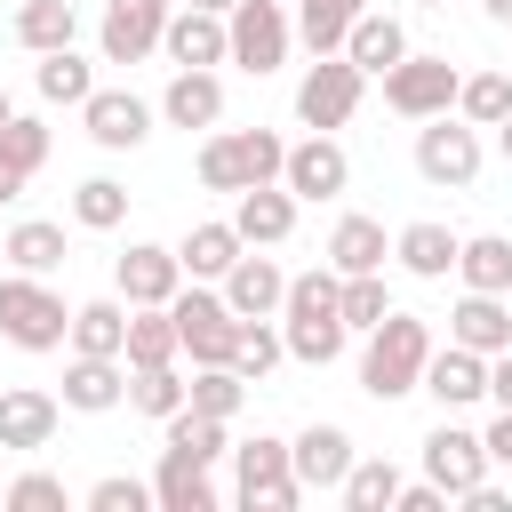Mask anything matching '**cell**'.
<instances>
[{"mask_svg":"<svg viewBox=\"0 0 512 512\" xmlns=\"http://www.w3.org/2000/svg\"><path fill=\"white\" fill-rule=\"evenodd\" d=\"M280 336H288V360H304V368H328V360L352 344V328H344V272H336V264L288 272Z\"/></svg>","mask_w":512,"mask_h":512,"instance_id":"obj_1","label":"cell"},{"mask_svg":"<svg viewBox=\"0 0 512 512\" xmlns=\"http://www.w3.org/2000/svg\"><path fill=\"white\" fill-rule=\"evenodd\" d=\"M432 344H440V336H432V320L392 304V312L368 328V344H360V392H368V400H384V408H392V400H408V392H424V360H432Z\"/></svg>","mask_w":512,"mask_h":512,"instance_id":"obj_2","label":"cell"},{"mask_svg":"<svg viewBox=\"0 0 512 512\" xmlns=\"http://www.w3.org/2000/svg\"><path fill=\"white\" fill-rule=\"evenodd\" d=\"M288 168V136L280 128H208L200 136V160L192 176L208 192H248V184H280Z\"/></svg>","mask_w":512,"mask_h":512,"instance_id":"obj_3","label":"cell"},{"mask_svg":"<svg viewBox=\"0 0 512 512\" xmlns=\"http://www.w3.org/2000/svg\"><path fill=\"white\" fill-rule=\"evenodd\" d=\"M0 336L16 352H72V304L48 288V272H0Z\"/></svg>","mask_w":512,"mask_h":512,"instance_id":"obj_4","label":"cell"},{"mask_svg":"<svg viewBox=\"0 0 512 512\" xmlns=\"http://www.w3.org/2000/svg\"><path fill=\"white\" fill-rule=\"evenodd\" d=\"M232 496L248 512H296L304 504V480H296V456H288L280 432H256V440L232 448Z\"/></svg>","mask_w":512,"mask_h":512,"instance_id":"obj_5","label":"cell"},{"mask_svg":"<svg viewBox=\"0 0 512 512\" xmlns=\"http://www.w3.org/2000/svg\"><path fill=\"white\" fill-rule=\"evenodd\" d=\"M360 96H368V72H360L344 48H336V56H312V64H304V80H296V128L336 136V128H352Z\"/></svg>","mask_w":512,"mask_h":512,"instance_id":"obj_6","label":"cell"},{"mask_svg":"<svg viewBox=\"0 0 512 512\" xmlns=\"http://www.w3.org/2000/svg\"><path fill=\"white\" fill-rule=\"evenodd\" d=\"M168 312H176V336H184V360H192V368H216V360L240 352V312L224 304L216 280H184Z\"/></svg>","mask_w":512,"mask_h":512,"instance_id":"obj_7","label":"cell"},{"mask_svg":"<svg viewBox=\"0 0 512 512\" xmlns=\"http://www.w3.org/2000/svg\"><path fill=\"white\" fill-rule=\"evenodd\" d=\"M480 128L464 112H440V120H416V176L440 184V192H472L480 184Z\"/></svg>","mask_w":512,"mask_h":512,"instance_id":"obj_8","label":"cell"},{"mask_svg":"<svg viewBox=\"0 0 512 512\" xmlns=\"http://www.w3.org/2000/svg\"><path fill=\"white\" fill-rule=\"evenodd\" d=\"M224 24H232V64L256 72V80L280 72L288 48H296V8H288V0H240Z\"/></svg>","mask_w":512,"mask_h":512,"instance_id":"obj_9","label":"cell"},{"mask_svg":"<svg viewBox=\"0 0 512 512\" xmlns=\"http://www.w3.org/2000/svg\"><path fill=\"white\" fill-rule=\"evenodd\" d=\"M456 88H464V72H456L448 56H416V48L384 72V104H392L400 120H440V112H456Z\"/></svg>","mask_w":512,"mask_h":512,"instance_id":"obj_10","label":"cell"},{"mask_svg":"<svg viewBox=\"0 0 512 512\" xmlns=\"http://www.w3.org/2000/svg\"><path fill=\"white\" fill-rule=\"evenodd\" d=\"M168 16H176V0H104L96 56H104V64H144V56H160Z\"/></svg>","mask_w":512,"mask_h":512,"instance_id":"obj_11","label":"cell"},{"mask_svg":"<svg viewBox=\"0 0 512 512\" xmlns=\"http://www.w3.org/2000/svg\"><path fill=\"white\" fill-rule=\"evenodd\" d=\"M280 184H288L296 200H344V192H352V152H344L336 136L304 128V136L288 144V168H280Z\"/></svg>","mask_w":512,"mask_h":512,"instance_id":"obj_12","label":"cell"},{"mask_svg":"<svg viewBox=\"0 0 512 512\" xmlns=\"http://www.w3.org/2000/svg\"><path fill=\"white\" fill-rule=\"evenodd\" d=\"M496 464H488V440L472 432V424H456V416H440L432 432H424V480H440L448 496H464V488H480Z\"/></svg>","mask_w":512,"mask_h":512,"instance_id":"obj_13","label":"cell"},{"mask_svg":"<svg viewBox=\"0 0 512 512\" xmlns=\"http://www.w3.org/2000/svg\"><path fill=\"white\" fill-rule=\"evenodd\" d=\"M152 120H160V104H144L136 88H96V96L80 104V128H88L96 152H136V144L152 136Z\"/></svg>","mask_w":512,"mask_h":512,"instance_id":"obj_14","label":"cell"},{"mask_svg":"<svg viewBox=\"0 0 512 512\" xmlns=\"http://www.w3.org/2000/svg\"><path fill=\"white\" fill-rule=\"evenodd\" d=\"M112 288H120L128 304H176V288H184V256L160 248V240H128V248L112 256Z\"/></svg>","mask_w":512,"mask_h":512,"instance_id":"obj_15","label":"cell"},{"mask_svg":"<svg viewBox=\"0 0 512 512\" xmlns=\"http://www.w3.org/2000/svg\"><path fill=\"white\" fill-rule=\"evenodd\" d=\"M424 392L440 400V416H464V408H480L488 400V352H472V344H432V360H424Z\"/></svg>","mask_w":512,"mask_h":512,"instance_id":"obj_16","label":"cell"},{"mask_svg":"<svg viewBox=\"0 0 512 512\" xmlns=\"http://www.w3.org/2000/svg\"><path fill=\"white\" fill-rule=\"evenodd\" d=\"M160 120L184 128V136H192V128H200V136L224 128V72H208V64H176L168 88H160Z\"/></svg>","mask_w":512,"mask_h":512,"instance_id":"obj_17","label":"cell"},{"mask_svg":"<svg viewBox=\"0 0 512 512\" xmlns=\"http://www.w3.org/2000/svg\"><path fill=\"white\" fill-rule=\"evenodd\" d=\"M216 288H224V304H232L240 320H280V304H288V264L264 256V248H240V264H232Z\"/></svg>","mask_w":512,"mask_h":512,"instance_id":"obj_18","label":"cell"},{"mask_svg":"<svg viewBox=\"0 0 512 512\" xmlns=\"http://www.w3.org/2000/svg\"><path fill=\"white\" fill-rule=\"evenodd\" d=\"M288 456H296V480H304V496H336L360 448H352V432H344V424H304V432L288 440Z\"/></svg>","mask_w":512,"mask_h":512,"instance_id":"obj_19","label":"cell"},{"mask_svg":"<svg viewBox=\"0 0 512 512\" xmlns=\"http://www.w3.org/2000/svg\"><path fill=\"white\" fill-rule=\"evenodd\" d=\"M56 416H64L56 392H40V384H0V448H16V456L48 448V440H56Z\"/></svg>","mask_w":512,"mask_h":512,"instance_id":"obj_20","label":"cell"},{"mask_svg":"<svg viewBox=\"0 0 512 512\" xmlns=\"http://www.w3.org/2000/svg\"><path fill=\"white\" fill-rule=\"evenodd\" d=\"M120 400H128V360H104V352L64 360V408L72 416H112Z\"/></svg>","mask_w":512,"mask_h":512,"instance_id":"obj_21","label":"cell"},{"mask_svg":"<svg viewBox=\"0 0 512 512\" xmlns=\"http://www.w3.org/2000/svg\"><path fill=\"white\" fill-rule=\"evenodd\" d=\"M160 56H168V64H208V72H216V64H232V24L208 16V8H184V0H176Z\"/></svg>","mask_w":512,"mask_h":512,"instance_id":"obj_22","label":"cell"},{"mask_svg":"<svg viewBox=\"0 0 512 512\" xmlns=\"http://www.w3.org/2000/svg\"><path fill=\"white\" fill-rule=\"evenodd\" d=\"M296 192L288 184H248V192H232V224H240V240L248 248H280L288 232H296Z\"/></svg>","mask_w":512,"mask_h":512,"instance_id":"obj_23","label":"cell"},{"mask_svg":"<svg viewBox=\"0 0 512 512\" xmlns=\"http://www.w3.org/2000/svg\"><path fill=\"white\" fill-rule=\"evenodd\" d=\"M456 248H464V232H448L440 216H416V224L392 232V264H400L408 280H448V272H456Z\"/></svg>","mask_w":512,"mask_h":512,"instance_id":"obj_24","label":"cell"},{"mask_svg":"<svg viewBox=\"0 0 512 512\" xmlns=\"http://www.w3.org/2000/svg\"><path fill=\"white\" fill-rule=\"evenodd\" d=\"M152 504H160V512H216V504H224V496H216V464L160 448V472H152Z\"/></svg>","mask_w":512,"mask_h":512,"instance_id":"obj_25","label":"cell"},{"mask_svg":"<svg viewBox=\"0 0 512 512\" xmlns=\"http://www.w3.org/2000/svg\"><path fill=\"white\" fill-rule=\"evenodd\" d=\"M448 336L472 344V352H504L512 344V296H488V288H464L448 304Z\"/></svg>","mask_w":512,"mask_h":512,"instance_id":"obj_26","label":"cell"},{"mask_svg":"<svg viewBox=\"0 0 512 512\" xmlns=\"http://www.w3.org/2000/svg\"><path fill=\"white\" fill-rule=\"evenodd\" d=\"M320 256H328L336 272H384V264H392V240H384V224H376V216H360V208H352V216H336V224H328V248H320Z\"/></svg>","mask_w":512,"mask_h":512,"instance_id":"obj_27","label":"cell"},{"mask_svg":"<svg viewBox=\"0 0 512 512\" xmlns=\"http://www.w3.org/2000/svg\"><path fill=\"white\" fill-rule=\"evenodd\" d=\"M240 224L232 216H208V224H192L184 240H176V256H184V280H224L232 264H240Z\"/></svg>","mask_w":512,"mask_h":512,"instance_id":"obj_28","label":"cell"},{"mask_svg":"<svg viewBox=\"0 0 512 512\" xmlns=\"http://www.w3.org/2000/svg\"><path fill=\"white\" fill-rule=\"evenodd\" d=\"M344 56H352L368 80H384V72L408 56V24H400V16H384V8H368V16L344 32Z\"/></svg>","mask_w":512,"mask_h":512,"instance_id":"obj_29","label":"cell"},{"mask_svg":"<svg viewBox=\"0 0 512 512\" xmlns=\"http://www.w3.org/2000/svg\"><path fill=\"white\" fill-rule=\"evenodd\" d=\"M72 352H104V360L128 352V296H120V288L72 304Z\"/></svg>","mask_w":512,"mask_h":512,"instance_id":"obj_30","label":"cell"},{"mask_svg":"<svg viewBox=\"0 0 512 512\" xmlns=\"http://www.w3.org/2000/svg\"><path fill=\"white\" fill-rule=\"evenodd\" d=\"M128 368H168L184 360V336H176V312L168 304H128Z\"/></svg>","mask_w":512,"mask_h":512,"instance_id":"obj_31","label":"cell"},{"mask_svg":"<svg viewBox=\"0 0 512 512\" xmlns=\"http://www.w3.org/2000/svg\"><path fill=\"white\" fill-rule=\"evenodd\" d=\"M96 64H104V56H96ZM96 64H88L80 48H48V56H40V72H32L40 104H72V112H80V104L96 96Z\"/></svg>","mask_w":512,"mask_h":512,"instance_id":"obj_32","label":"cell"},{"mask_svg":"<svg viewBox=\"0 0 512 512\" xmlns=\"http://www.w3.org/2000/svg\"><path fill=\"white\" fill-rule=\"evenodd\" d=\"M80 40V8L72 0H16V48L48 56V48H72Z\"/></svg>","mask_w":512,"mask_h":512,"instance_id":"obj_33","label":"cell"},{"mask_svg":"<svg viewBox=\"0 0 512 512\" xmlns=\"http://www.w3.org/2000/svg\"><path fill=\"white\" fill-rule=\"evenodd\" d=\"M160 448L200 456V464H224V456H232V424H224V416H200V408H176V416L160 424Z\"/></svg>","mask_w":512,"mask_h":512,"instance_id":"obj_34","label":"cell"},{"mask_svg":"<svg viewBox=\"0 0 512 512\" xmlns=\"http://www.w3.org/2000/svg\"><path fill=\"white\" fill-rule=\"evenodd\" d=\"M456 280L464 288H488V296H512V240L504 232H472L456 248Z\"/></svg>","mask_w":512,"mask_h":512,"instance_id":"obj_35","label":"cell"},{"mask_svg":"<svg viewBox=\"0 0 512 512\" xmlns=\"http://www.w3.org/2000/svg\"><path fill=\"white\" fill-rule=\"evenodd\" d=\"M360 16H368V0H296V40H304L312 56H336Z\"/></svg>","mask_w":512,"mask_h":512,"instance_id":"obj_36","label":"cell"},{"mask_svg":"<svg viewBox=\"0 0 512 512\" xmlns=\"http://www.w3.org/2000/svg\"><path fill=\"white\" fill-rule=\"evenodd\" d=\"M0 256H8L16 272H56L72 248H64V224H48V216H24V224H8Z\"/></svg>","mask_w":512,"mask_h":512,"instance_id":"obj_37","label":"cell"},{"mask_svg":"<svg viewBox=\"0 0 512 512\" xmlns=\"http://www.w3.org/2000/svg\"><path fill=\"white\" fill-rule=\"evenodd\" d=\"M336 496H344V512H392L400 504V464L392 456H352Z\"/></svg>","mask_w":512,"mask_h":512,"instance_id":"obj_38","label":"cell"},{"mask_svg":"<svg viewBox=\"0 0 512 512\" xmlns=\"http://www.w3.org/2000/svg\"><path fill=\"white\" fill-rule=\"evenodd\" d=\"M72 224L80 232H120L128 224V184L120 176H80L72 184Z\"/></svg>","mask_w":512,"mask_h":512,"instance_id":"obj_39","label":"cell"},{"mask_svg":"<svg viewBox=\"0 0 512 512\" xmlns=\"http://www.w3.org/2000/svg\"><path fill=\"white\" fill-rule=\"evenodd\" d=\"M184 400H192V376H176V360H168V368H128V408H136V416L168 424Z\"/></svg>","mask_w":512,"mask_h":512,"instance_id":"obj_40","label":"cell"},{"mask_svg":"<svg viewBox=\"0 0 512 512\" xmlns=\"http://www.w3.org/2000/svg\"><path fill=\"white\" fill-rule=\"evenodd\" d=\"M456 112H464L472 128H496V120H512V64L464 72V88H456Z\"/></svg>","mask_w":512,"mask_h":512,"instance_id":"obj_41","label":"cell"},{"mask_svg":"<svg viewBox=\"0 0 512 512\" xmlns=\"http://www.w3.org/2000/svg\"><path fill=\"white\" fill-rule=\"evenodd\" d=\"M184 408H200V416H224V424H232V416L248 408V376H240L232 360H216V368H192V400H184Z\"/></svg>","mask_w":512,"mask_h":512,"instance_id":"obj_42","label":"cell"},{"mask_svg":"<svg viewBox=\"0 0 512 512\" xmlns=\"http://www.w3.org/2000/svg\"><path fill=\"white\" fill-rule=\"evenodd\" d=\"M280 360H288V336H280V320H240V352H232V368H240L248 384H264Z\"/></svg>","mask_w":512,"mask_h":512,"instance_id":"obj_43","label":"cell"},{"mask_svg":"<svg viewBox=\"0 0 512 512\" xmlns=\"http://www.w3.org/2000/svg\"><path fill=\"white\" fill-rule=\"evenodd\" d=\"M384 312H392V280H384V272H344V328L368 336Z\"/></svg>","mask_w":512,"mask_h":512,"instance_id":"obj_44","label":"cell"},{"mask_svg":"<svg viewBox=\"0 0 512 512\" xmlns=\"http://www.w3.org/2000/svg\"><path fill=\"white\" fill-rule=\"evenodd\" d=\"M0 160H8L16 176H40V168H48V120L16 112V120L0 128Z\"/></svg>","mask_w":512,"mask_h":512,"instance_id":"obj_45","label":"cell"},{"mask_svg":"<svg viewBox=\"0 0 512 512\" xmlns=\"http://www.w3.org/2000/svg\"><path fill=\"white\" fill-rule=\"evenodd\" d=\"M80 504H88V512H144V504H152V480H136V472H104Z\"/></svg>","mask_w":512,"mask_h":512,"instance_id":"obj_46","label":"cell"},{"mask_svg":"<svg viewBox=\"0 0 512 512\" xmlns=\"http://www.w3.org/2000/svg\"><path fill=\"white\" fill-rule=\"evenodd\" d=\"M8 504H16V512H64L72 488H64L56 472H16V480H8Z\"/></svg>","mask_w":512,"mask_h":512,"instance_id":"obj_47","label":"cell"},{"mask_svg":"<svg viewBox=\"0 0 512 512\" xmlns=\"http://www.w3.org/2000/svg\"><path fill=\"white\" fill-rule=\"evenodd\" d=\"M448 504H456V496H448L440 480H400V504H392V512H448Z\"/></svg>","mask_w":512,"mask_h":512,"instance_id":"obj_48","label":"cell"},{"mask_svg":"<svg viewBox=\"0 0 512 512\" xmlns=\"http://www.w3.org/2000/svg\"><path fill=\"white\" fill-rule=\"evenodd\" d=\"M480 440H488V464H496V472H512V408H496Z\"/></svg>","mask_w":512,"mask_h":512,"instance_id":"obj_49","label":"cell"},{"mask_svg":"<svg viewBox=\"0 0 512 512\" xmlns=\"http://www.w3.org/2000/svg\"><path fill=\"white\" fill-rule=\"evenodd\" d=\"M488 400H496V408H512V344H504V352H488Z\"/></svg>","mask_w":512,"mask_h":512,"instance_id":"obj_50","label":"cell"},{"mask_svg":"<svg viewBox=\"0 0 512 512\" xmlns=\"http://www.w3.org/2000/svg\"><path fill=\"white\" fill-rule=\"evenodd\" d=\"M456 504H464V512H512V496H504L496 480H480V488H464Z\"/></svg>","mask_w":512,"mask_h":512,"instance_id":"obj_51","label":"cell"},{"mask_svg":"<svg viewBox=\"0 0 512 512\" xmlns=\"http://www.w3.org/2000/svg\"><path fill=\"white\" fill-rule=\"evenodd\" d=\"M24 184H32V176H16V168L0 160V208H8V200H24Z\"/></svg>","mask_w":512,"mask_h":512,"instance_id":"obj_52","label":"cell"},{"mask_svg":"<svg viewBox=\"0 0 512 512\" xmlns=\"http://www.w3.org/2000/svg\"><path fill=\"white\" fill-rule=\"evenodd\" d=\"M480 8H488V24H504V32H512V0H480Z\"/></svg>","mask_w":512,"mask_h":512,"instance_id":"obj_53","label":"cell"},{"mask_svg":"<svg viewBox=\"0 0 512 512\" xmlns=\"http://www.w3.org/2000/svg\"><path fill=\"white\" fill-rule=\"evenodd\" d=\"M184 8H208V16H232L240 0H184Z\"/></svg>","mask_w":512,"mask_h":512,"instance_id":"obj_54","label":"cell"},{"mask_svg":"<svg viewBox=\"0 0 512 512\" xmlns=\"http://www.w3.org/2000/svg\"><path fill=\"white\" fill-rule=\"evenodd\" d=\"M496 152H504V160H512V120H496Z\"/></svg>","mask_w":512,"mask_h":512,"instance_id":"obj_55","label":"cell"},{"mask_svg":"<svg viewBox=\"0 0 512 512\" xmlns=\"http://www.w3.org/2000/svg\"><path fill=\"white\" fill-rule=\"evenodd\" d=\"M8 120H16V96H8V88H0V128H8Z\"/></svg>","mask_w":512,"mask_h":512,"instance_id":"obj_56","label":"cell"},{"mask_svg":"<svg viewBox=\"0 0 512 512\" xmlns=\"http://www.w3.org/2000/svg\"><path fill=\"white\" fill-rule=\"evenodd\" d=\"M416 8H448V0H416Z\"/></svg>","mask_w":512,"mask_h":512,"instance_id":"obj_57","label":"cell"}]
</instances>
